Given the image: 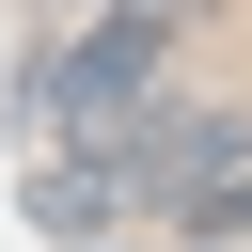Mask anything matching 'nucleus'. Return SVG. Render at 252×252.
<instances>
[{
    "label": "nucleus",
    "mask_w": 252,
    "mask_h": 252,
    "mask_svg": "<svg viewBox=\"0 0 252 252\" xmlns=\"http://www.w3.org/2000/svg\"><path fill=\"white\" fill-rule=\"evenodd\" d=\"M158 110V16L126 0V16H79L63 47H32V79H16V126L63 158V142H110V126H142Z\"/></svg>",
    "instance_id": "f257e3e1"
}]
</instances>
